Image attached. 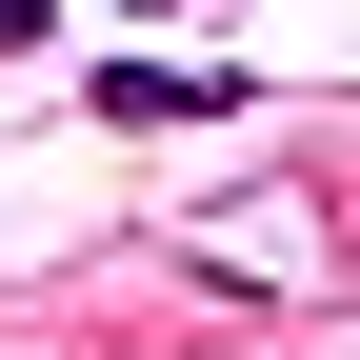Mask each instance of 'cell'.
I'll use <instances>...</instances> for the list:
<instances>
[{"label": "cell", "instance_id": "obj_2", "mask_svg": "<svg viewBox=\"0 0 360 360\" xmlns=\"http://www.w3.org/2000/svg\"><path fill=\"white\" fill-rule=\"evenodd\" d=\"M20 40H40V0H0V60H20Z\"/></svg>", "mask_w": 360, "mask_h": 360}, {"label": "cell", "instance_id": "obj_1", "mask_svg": "<svg viewBox=\"0 0 360 360\" xmlns=\"http://www.w3.org/2000/svg\"><path fill=\"white\" fill-rule=\"evenodd\" d=\"M101 120H240V80H180V60H101Z\"/></svg>", "mask_w": 360, "mask_h": 360}, {"label": "cell", "instance_id": "obj_3", "mask_svg": "<svg viewBox=\"0 0 360 360\" xmlns=\"http://www.w3.org/2000/svg\"><path fill=\"white\" fill-rule=\"evenodd\" d=\"M120 20H180V0H120Z\"/></svg>", "mask_w": 360, "mask_h": 360}]
</instances>
